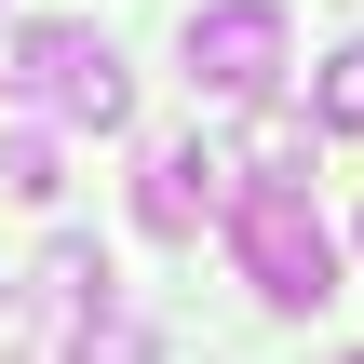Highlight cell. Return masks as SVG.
Returning a JSON list of instances; mask_svg holds the SVG:
<instances>
[{
  "label": "cell",
  "instance_id": "obj_1",
  "mask_svg": "<svg viewBox=\"0 0 364 364\" xmlns=\"http://www.w3.org/2000/svg\"><path fill=\"white\" fill-rule=\"evenodd\" d=\"M230 257L270 311H324L338 297V243L311 216V189H230Z\"/></svg>",
  "mask_w": 364,
  "mask_h": 364
},
{
  "label": "cell",
  "instance_id": "obj_2",
  "mask_svg": "<svg viewBox=\"0 0 364 364\" xmlns=\"http://www.w3.org/2000/svg\"><path fill=\"white\" fill-rule=\"evenodd\" d=\"M176 54H189L203 95H270V81H284V14H270V0H203V14L176 27Z\"/></svg>",
  "mask_w": 364,
  "mask_h": 364
},
{
  "label": "cell",
  "instance_id": "obj_3",
  "mask_svg": "<svg viewBox=\"0 0 364 364\" xmlns=\"http://www.w3.org/2000/svg\"><path fill=\"white\" fill-rule=\"evenodd\" d=\"M216 176H230V162H216L203 135H189V149H149V176H135V216H149L162 243H189V230L216 216Z\"/></svg>",
  "mask_w": 364,
  "mask_h": 364
},
{
  "label": "cell",
  "instance_id": "obj_4",
  "mask_svg": "<svg viewBox=\"0 0 364 364\" xmlns=\"http://www.w3.org/2000/svg\"><path fill=\"white\" fill-rule=\"evenodd\" d=\"M230 176H243V189H297V176H311V122H297V108H257Z\"/></svg>",
  "mask_w": 364,
  "mask_h": 364
},
{
  "label": "cell",
  "instance_id": "obj_5",
  "mask_svg": "<svg viewBox=\"0 0 364 364\" xmlns=\"http://www.w3.org/2000/svg\"><path fill=\"white\" fill-rule=\"evenodd\" d=\"M41 311H108V257L95 243H41Z\"/></svg>",
  "mask_w": 364,
  "mask_h": 364
},
{
  "label": "cell",
  "instance_id": "obj_6",
  "mask_svg": "<svg viewBox=\"0 0 364 364\" xmlns=\"http://www.w3.org/2000/svg\"><path fill=\"white\" fill-rule=\"evenodd\" d=\"M68 364H149V324L135 311H81L68 324Z\"/></svg>",
  "mask_w": 364,
  "mask_h": 364
},
{
  "label": "cell",
  "instance_id": "obj_7",
  "mask_svg": "<svg viewBox=\"0 0 364 364\" xmlns=\"http://www.w3.org/2000/svg\"><path fill=\"white\" fill-rule=\"evenodd\" d=\"M311 108H324V135H364V41H338V54H324Z\"/></svg>",
  "mask_w": 364,
  "mask_h": 364
},
{
  "label": "cell",
  "instance_id": "obj_8",
  "mask_svg": "<svg viewBox=\"0 0 364 364\" xmlns=\"http://www.w3.org/2000/svg\"><path fill=\"white\" fill-rule=\"evenodd\" d=\"M0 189L14 203H54V135H0Z\"/></svg>",
  "mask_w": 364,
  "mask_h": 364
},
{
  "label": "cell",
  "instance_id": "obj_9",
  "mask_svg": "<svg viewBox=\"0 0 364 364\" xmlns=\"http://www.w3.org/2000/svg\"><path fill=\"white\" fill-rule=\"evenodd\" d=\"M351 364H364V351H351Z\"/></svg>",
  "mask_w": 364,
  "mask_h": 364
}]
</instances>
